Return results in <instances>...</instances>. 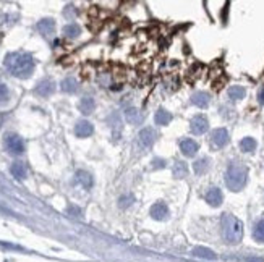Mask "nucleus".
<instances>
[{"label":"nucleus","instance_id":"nucleus-1","mask_svg":"<svg viewBox=\"0 0 264 262\" xmlns=\"http://www.w3.org/2000/svg\"><path fill=\"white\" fill-rule=\"evenodd\" d=\"M5 67L13 76L28 78L34 70V58L26 52H13L5 57Z\"/></svg>","mask_w":264,"mask_h":262},{"label":"nucleus","instance_id":"nucleus-2","mask_svg":"<svg viewBox=\"0 0 264 262\" xmlns=\"http://www.w3.org/2000/svg\"><path fill=\"white\" fill-rule=\"evenodd\" d=\"M222 235H224L227 243H240L243 238V224L235 215L224 214L222 215Z\"/></svg>","mask_w":264,"mask_h":262},{"label":"nucleus","instance_id":"nucleus-3","mask_svg":"<svg viewBox=\"0 0 264 262\" xmlns=\"http://www.w3.org/2000/svg\"><path fill=\"white\" fill-rule=\"evenodd\" d=\"M246 180H248V168L245 165L238 162H232L228 165L225 173V185L228 186V189L240 191L246 185Z\"/></svg>","mask_w":264,"mask_h":262},{"label":"nucleus","instance_id":"nucleus-4","mask_svg":"<svg viewBox=\"0 0 264 262\" xmlns=\"http://www.w3.org/2000/svg\"><path fill=\"white\" fill-rule=\"evenodd\" d=\"M5 148H7L8 152H12L15 155L24 152V143L18 134H7L5 136Z\"/></svg>","mask_w":264,"mask_h":262},{"label":"nucleus","instance_id":"nucleus-5","mask_svg":"<svg viewBox=\"0 0 264 262\" xmlns=\"http://www.w3.org/2000/svg\"><path fill=\"white\" fill-rule=\"evenodd\" d=\"M207 128H209V122H207L206 117L203 115H196V117L191 118L190 122V130L193 134H204Z\"/></svg>","mask_w":264,"mask_h":262},{"label":"nucleus","instance_id":"nucleus-6","mask_svg":"<svg viewBox=\"0 0 264 262\" xmlns=\"http://www.w3.org/2000/svg\"><path fill=\"white\" fill-rule=\"evenodd\" d=\"M211 143L214 148L217 149H221V148H224V146L228 143V133H227V130L225 128H217L214 133H212L211 136Z\"/></svg>","mask_w":264,"mask_h":262},{"label":"nucleus","instance_id":"nucleus-7","mask_svg":"<svg viewBox=\"0 0 264 262\" xmlns=\"http://www.w3.org/2000/svg\"><path fill=\"white\" fill-rule=\"evenodd\" d=\"M156 131L152 130V128H144V130H141L140 131V134H138V139H140V143L143 148H151L152 144H154V141H156Z\"/></svg>","mask_w":264,"mask_h":262},{"label":"nucleus","instance_id":"nucleus-8","mask_svg":"<svg viewBox=\"0 0 264 262\" xmlns=\"http://www.w3.org/2000/svg\"><path fill=\"white\" fill-rule=\"evenodd\" d=\"M180 150L186 157H193V155H196V152L200 150V146L193 139H183L180 141Z\"/></svg>","mask_w":264,"mask_h":262},{"label":"nucleus","instance_id":"nucleus-9","mask_svg":"<svg viewBox=\"0 0 264 262\" xmlns=\"http://www.w3.org/2000/svg\"><path fill=\"white\" fill-rule=\"evenodd\" d=\"M151 217L154 220H165L167 215H169V207L164 203H156L149 210Z\"/></svg>","mask_w":264,"mask_h":262},{"label":"nucleus","instance_id":"nucleus-10","mask_svg":"<svg viewBox=\"0 0 264 262\" xmlns=\"http://www.w3.org/2000/svg\"><path fill=\"white\" fill-rule=\"evenodd\" d=\"M222 199H224V196H222V191L219 188H211L206 193V203L212 207H219L222 204Z\"/></svg>","mask_w":264,"mask_h":262},{"label":"nucleus","instance_id":"nucleus-11","mask_svg":"<svg viewBox=\"0 0 264 262\" xmlns=\"http://www.w3.org/2000/svg\"><path fill=\"white\" fill-rule=\"evenodd\" d=\"M93 133H94V127L89 122H86V120H81V122L76 123L75 134L78 136V138H88V136H91Z\"/></svg>","mask_w":264,"mask_h":262},{"label":"nucleus","instance_id":"nucleus-12","mask_svg":"<svg viewBox=\"0 0 264 262\" xmlns=\"http://www.w3.org/2000/svg\"><path fill=\"white\" fill-rule=\"evenodd\" d=\"M55 91V83L50 81V79H44L36 86V94L41 95V97H47V95L54 94Z\"/></svg>","mask_w":264,"mask_h":262},{"label":"nucleus","instance_id":"nucleus-13","mask_svg":"<svg viewBox=\"0 0 264 262\" xmlns=\"http://www.w3.org/2000/svg\"><path fill=\"white\" fill-rule=\"evenodd\" d=\"M209 94L207 93H203V91H200V93H195L193 94V97H191V102L196 105V107H200V109H206L207 105H209Z\"/></svg>","mask_w":264,"mask_h":262},{"label":"nucleus","instance_id":"nucleus-14","mask_svg":"<svg viewBox=\"0 0 264 262\" xmlns=\"http://www.w3.org/2000/svg\"><path fill=\"white\" fill-rule=\"evenodd\" d=\"M38 29L44 34V36H50V34H54V29H55L54 19H50V18L41 19V21L38 23Z\"/></svg>","mask_w":264,"mask_h":262},{"label":"nucleus","instance_id":"nucleus-15","mask_svg":"<svg viewBox=\"0 0 264 262\" xmlns=\"http://www.w3.org/2000/svg\"><path fill=\"white\" fill-rule=\"evenodd\" d=\"M154 122H156V125H161V127L169 125L172 122V113L167 112L165 109H159L154 115Z\"/></svg>","mask_w":264,"mask_h":262},{"label":"nucleus","instance_id":"nucleus-16","mask_svg":"<svg viewBox=\"0 0 264 262\" xmlns=\"http://www.w3.org/2000/svg\"><path fill=\"white\" fill-rule=\"evenodd\" d=\"M10 172L17 180H24L26 178V165L23 162H13L12 167H10Z\"/></svg>","mask_w":264,"mask_h":262},{"label":"nucleus","instance_id":"nucleus-17","mask_svg":"<svg viewBox=\"0 0 264 262\" xmlns=\"http://www.w3.org/2000/svg\"><path fill=\"white\" fill-rule=\"evenodd\" d=\"M94 109H96V102H94V99H93V97H84V99H81V102H80V110H81V113L89 115V113H93V112H94Z\"/></svg>","mask_w":264,"mask_h":262},{"label":"nucleus","instance_id":"nucleus-18","mask_svg":"<svg viewBox=\"0 0 264 262\" xmlns=\"http://www.w3.org/2000/svg\"><path fill=\"white\" fill-rule=\"evenodd\" d=\"M76 181L86 189H89L91 186H93V176H91L88 172H83V170H80V172L76 173Z\"/></svg>","mask_w":264,"mask_h":262},{"label":"nucleus","instance_id":"nucleus-19","mask_svg":"<svg viewBox=\"0 0 264 262\" xmlns=\"http://www.w3.org/2000/svg\"><path fill=\"white\" fill-rule=\"evenodd\" d=\"M60 89H62L63 93L73 94L78 91V83H76V79H73V78H65L63 81L60 83Z\"/></svg>","mask_w":264,"mask_h":262},{"label":"nucleus","instance_id":"nucleus-20","mask_svg":"<svg viewBox=\"0 0 264 262\" xmlns=\"http://www.w3.org/2000/svg\"><path fill=\"white\" fill-rule=\"evenodd\" d=\"M125 120L128 122L130 125H138L141 122V115L136 109H126L125 110Z\"/></svg>","mask_w":264,"mask_h":262},{"label":"nucleus","instance_id":"nucleus-21","mask_svg":"<svg viewBox=\"0 0 264 262\" xmlns=\"http://www.w3.org/2000/svg\"><path fill=\"white\" fill-rule=\"evenodd\" d=\"M193 256H196V258H201V259H207V261H212V259H216V254L212 253L211 249H207V248H195L193 249Z\"/></svg>","mask_w":264,"mask_h":262},{"label":"nucleus","instance_id":"nucleus-22","mask_svg":"<svg viewBox=\"0 0 264 262\" xmlns=\"http://www.w3.org/2000/svg\"><path fill=\"white\" fill-rule=\"evenodd\" d=\"M207 168H209V160H207V159H200V160H196V162L193 164V170H195L196 175L206 173Z\"/></svg>","mask_w":264,"mask_h":262},{"label":"nucleus","instance_id":"nucleus-23","mask_svg":"<svg viewBox=\"0 0 264 262\" xmlns=\"http://www.w3.org/2000/svg\"><path fill=\"white\" fill-rule=\"evenodd\" d=\"M245 94H246V91L243 86H232L228 89V97L232 100H240L245 97Z\"/></svg>","mask_w":264,"mask_h":262},{"label":"nucleus","instance_id":"nucleus-24","mask_svg":"<svg viewBox=\"0 0 264 262\" xmlns=\"http://www.w3.org/2000/svg\"><path fill=\"white\" fill-rule=\"evenodd\" d=\"M240 149L243 152H253L256 149V141L253 138H243L240 141Z\"/></svg>","mask_w":264,"mask_h":262},{"label":"nucleus","instance_id":"nucleus-25","mask_svg":"<svg viewBox=\"0 0 264 262\" xmlns=\"http://www.w3.org/2000/svg\"><path fill=\"white\" fill-rule=\"evenodd\" d=\"M80 33H81V28H80L76 23L67 24V26L63 28V34H65L67 37H78Z\"/></svg>","mask_w":264,"mask_h":262},{"label":"nucleus","instance_id":"nucleus-26","mask_svg":"<svg viewBox=\"0 0 264 262\" xmlns=\"http://www.w3.org/2000/svg\"><path fill=\"white\" fill-rule=\"evenodd\" d=\"M186 173H188V167H186L185 162H177L175 167H174V175L177 176V178H183V176H186Z\"/></svg>","mask_w":264,"mask_h":262},{"label":"nucleus","instance_id":"nucleus-27","mask_svg":"<svg viewBox=\"0 0 264 262\" xmlns=\"http://www.w3.org/2000/svg\"><path fill=\"white\" fill-rule=\"evenodd\" d=\"M253 236H255V240H256V241H264V219L255 226Z\"/></svg>","mask_w":264,"mask_h":262},{"label":"nucleus","instance_id":"nucleus-28","mask_svg":"<svg viewBox=\"0 0 264 262\" xmlns=\"http://www.w3.org/2000/svg\"><path fill=\"white\" fill-rule=\"evenodd\" d=\"M10 97V93H8V88L5 86L3 83H0V104H3L5 100Z\"/></svg>","mask_w":264,"mask_h":262},{"label":"nucleus","instance_id":"nucleus-29","mask_svg":"<svg viewBox=\"0 0 264 262\" xmlns=\"http://www.w3.org/2000/svg\"><path fill=\"white\" fill-rule=\"evenodd\" d=\"M133 203V196H126V198H120V207H128Z\"/></svg>","mask_w":264,"mask_h":262},{"label":"nucleus","instance_id":"nucleus-30","mask_svg":"<svg viewBox=\"0 0 264 262\" xmlns=\"http://www.w3.org/2000/svg\"><path fill=\"white\" fill-rule=\"evenodd\" d=\"M156 167H165V160L162 162V160H156Z\"/></svg>","mask_w":264,"mask_h":262},{"label":"nucleus","instance_id":"nucleus-31","mask_svg":"<svg viewBox=\"0 0 264 262\" xmlns=\"http://www.w3.org/2000/svg\"><path fill=\"white\" fill-rule=\"evenodd\" d=\"M68 212H75L76 215H80V209H76V207H70V209H68Z\"/></svg>","mask_w":264,"mask_h":262},{"label":"nucleus","instance_id":"nucleus-32","mask_svg":"<svg viewBox=\"0 0 264 262\" xmlns=\"http://www.w3.org/2000/svg\"><path fill=\"white\" fill-rule=\"evenodd\" d=\"M260 102H261V104L264 102V89L261 91V94H260Z\"/></svg>","mask_w":264,"mask_h":262},{"label":"nucleus","instance_id":"nucleus-33","mask_svg":"<svg viewBox=\"0 0 264 262\" xmlns=\"http://www.w3.org/2000/svg\"><path fill=\"white\" fill-rule=\"evenodd\" d=\"M246 262H264L263 259H248Z\"/></svg>","mask_w":264,"mask_h":262}]
</instances>
